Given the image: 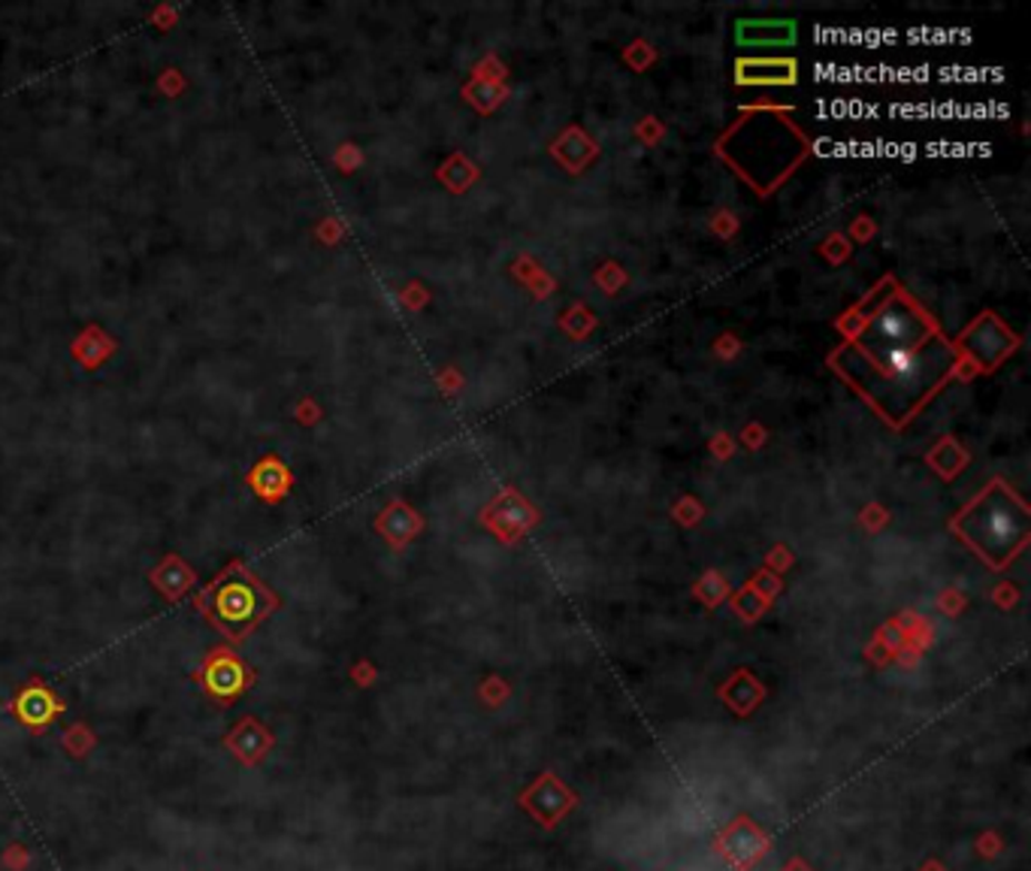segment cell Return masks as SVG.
I'll return each instance as SVG.
<instances>
[{"label": "cell", "mask_w": 1031, "mask_h": 871, "mask_svg": "<svg viewBox=\"0 0 1031 871\" xmlns=\"http://www.w3.org/2000/svg\"><path fill=\"white\" fill-rule=\"evenodd\" d=\"M784 871H811V869H807V865H805V862H799V860H793V862H790V865H786V869H784Z\"/></svg>", "instance_id": "ba28073f"}, {"label": "cell", "mask_w": 1031, "mask_h": 871, "mask_svg": "<svg viewBox=\"0 0 1031 871\" xmlns=\"http://www.w3.org/2000/svg\"><path fill=\"white\" fill-rule=\"evenodd\" d=\"M793 61H744L738 65V82H793Z\"/></svg>", "instance_id": "52a82bcc"}, {"label": "cell", "mask_w": 1031, "mask_h": 871, "mask_svg": "<svg viewBox=\"0 0 1031 871\" xmlns=\"http://www.w3.org/2000/svg\"><path fill=\"white\" fill-rule=\"evenodd\" d=\"M204 684L212 696H218V700H234V696H239V693L251 684V672H248V669L242 666V660H237L230 651H216V654L206 660Z\"/></svg>", "instance_id": "277c9868"}, {"label": "cell", "mask_w": 1031, "mask_h": 871, "mask_svg": "<svg viewBox=\"0 0 1031 871\" xmlns=\"http://www.w3.org/2000/svg\"><path fill=\"white\" fill-rule=\"evenodd\" d=\"M272 605V593L242 566H230L204 596V612L227 635H246Z\"/></svg>", "instance_id": "3957f363"}, {"label": "cell", "mask_w": 1031, "mask_h": 871, "mask_svg": "<svg viewBox=\"0 0 1031 871\" xmlns=\"http://www.w3.org/2000/svg\"><path fill=\"white\" fill-rule=\"evenodd\" d=\"M953 529L980 560L1001 570L1029 545L1031 515L1017 491L992 482L953 517Z\"/></svg>", "instance_id": "7a4b0ae2"}, {"label": "cell", "mask_w": 1031, "mask_h": 871, "mask_svg": "<svg viewBox=\"0 0 1031 871\" xmlns=\"http://www.w3.org/2000/svg\"><path fill=\"white\" fill-rule=\"evenodd\" d=\"M829 366L892 427H904L956 373L959 345L895 281H883L862 324Z\"/></svg>", "instance_id": "6da1fadb"}, {"label": "cell", "mask_w": 1031, "mask_h": 871, "mask_svg": "<svg viewBox=\"0 0 1031 871\" xmlns=\"http://www.w3.org/2000/svg\"><path fill=\"white\" fill-rule=\"evenodd\" d=\"M58 711H61V702L54 700L46 687H28L22 696L16 700V714L22 717V723L33 726V730L52 723L54 717H58Z\"/></svg>", "instance_id": "5b68a950"}, {"label": "cell", "mask_w": 1031, "mask_h": 871, "mask_svg": "<svg viewBox=\"0 0 1031 871\" xmlns=\"http://www.w3.org/2000/svg\"><path fill=\"white\" fill-rule=\"evenodd\" d=\"M227 744H230V751L237 753L239 760H246V763H258L260 756L267 753L269 748V735L264 732L258 721H239L237 730L227 735Z\"/></svg>", "instance_id": "8992f818"}]
</instances>
